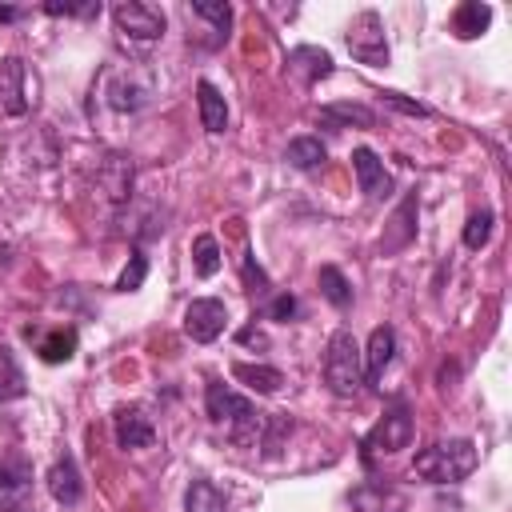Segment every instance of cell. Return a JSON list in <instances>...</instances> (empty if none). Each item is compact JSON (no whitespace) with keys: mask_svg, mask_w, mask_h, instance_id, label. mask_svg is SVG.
<instances>
[{"mask_svg":"<svg viewBox=\"0 0 512 512\" xmlns=\"http://www.w3.org/2000/svg\"><path fill=\"white\" fill-rule=\"evenodd\" d=\"M204 404H208V416H212L216 424H224V428H228V436H232L236 444H256V440H260V428L268 424V416H264V412H256L248 396L232 392V388H228V384H220V380H212V384H208Z\"/></svg>","mask_w":512,"mask_h":512,"instance_id":"obj_1","label":"cell"},{"mask_svg":"<svg viewBox=\"0 0 512 512\" xmlns=\"http://www.w3.org/2000/svg\"><path fill=\"white\" fill-rule=\"evenodd\" d=\"M476 468V444L472 440H440L416 452L412 472L432 484H456Z\"/></svg>","mask_w":512,"mask_h":512,"instance_id":"obj_2","label":"cell"},{"mask_svg":"<svg viewBox=\"0 0 512 512\" xmlns=\"http://www.w3.org/2000/svg\"><path fill=\"white\" fill-rule=\"evenodd\" d=\"M324 384L336 396H356L364 384V352L356 344V336L348 328H336L328 336V352H324Z\"/></svg>","mask_w":512,"mask_h":512,"instance_id":"obj_3","label":"cell"},{"mask_svg":"<svg viewBox=\"0 0 512 512\" xmlns=\"http://www.w3.org/2000/svg\"><path fill=\"white\" fill-rule=\"evenodd\" d=\"M112 20H116L120 40H128V44H156L164 36V12L152 8V4H140V0L116 4Z\"/></svg>","mask_w":512,"mask_h":512,"instance_id":"obj_4","label":"cell"},{"mask_svg":"<svg viewBox=\"0 0 512 512\" xmlns=\"http://www.w3.org/2000/svg\"><path fill=\"white\" fill-rule=\"evenodd\" d=\"M408 440H412V416H408V408L404 404H392L388 412H384V420L364 436V464H372V456H392V452H400V448H408Z\"/></svg>","mask_w":512,"mask_h":512,"instance_id":"obj_5","label":"cell"},{"mask_svg":"<svg viewBox=\"0 0 512 512\" xmlns=\"http://www.w3.org/2000/svg\"><path fill=\"white\" fill-rule=\"evenodd\" d=\"M348 52L360 60V64H372V68H384L388 64V44H384V24H380V12H360L352 32H348Z\"/></svg>","mask_w":512,"mask_h":512,"instance_id":"obj_6","label":"cell"},{"mask_svg":"<svg viewBox=\"0 0 512 512\" xmlns=\"http://www.w3.org/2000/svg\"><path fill=\"white\" fill-rule=\"evenodd\" d=\"M152 92H156L152 72H148V68H136V64H128L124 72H116V76L108 80V104H112L116 112H136V108H144V104L152 100Z\"/></svg>","mask_w":512,"mask_h":512,"instance_id":"obj_7","label":"cell"},{"mask_svg":"<svg viewBox=\"0 0 512 512\" xmlns=\"http://www.w3.org/2000/svg\"><path fill=\"white\" fill-rule=\"evenodd\" d=\"M224 324H228V308H224V300H216V296H200V300H192V304L184 308V332H188L196 344H212V340L224 332Z\"/></svg>","mask_w":512,"mask_h":512,"instance_id":"obj_8","label":"cell"},{"mask_svg":"<svg viewBox=\"0 0 512 512\" xmlns=\"http://www.w3.org/2000/svg\"><path fill=\"white\" fill-rule=\"evenodd\" d=\"M0 512H32V472L24 460L0 464Z\"/></svg>","mask_w":512,"mask_h":512,"instance_id":"obj_9","label":"cell"},{"mask_svg":"<svg viewBox=\"0 0 512 512\" xmlns=\"http://www.w3.org/2000/svg\"><path fill=\"white\" fill-rule=\"evenodd\" d=\"M352 172H356L360 192H364L368 200L392 196V176H388V168L380 164V156H376L372 148H356V152H352Z\"/></svg>","mask_w":512,"mask_h":512,"instance_id":"obj_10","label":"cell"},{"mask_svg":"<svg viewBox=\"0 0 512 512\" xmlns=\"http://www.w3.org/2000/svg\"><path fill=\"white\" fill-rule=\"evenodd\" d=\"M112 432H116V444L120 448H148L152 440H156V424L148 420V412L144 408H120L116 416H112Z\"/></svg>","mask_w":512,"mask_h":512,"instance_id":"obj_11","label":"cell"},{"mask_svg":"<svg viewBox=\"0 0 512 512\" xmlns=\"http://www.w3.org/2000/svg\"><path fill=\"white\" fill-rule=\"evenodd\" d=\"M0 112H4V116H24V112H28V96H24V60H20V56H4V60H0Z\"/></svg>","mask_w":512,"mask_h":512,"instance_id":"obj_12","label":"cell"},{"mask_svg":"<svg viewBox=\"0 0 512 512\" xmlns=\"http://www.w3.org/2000/svg\"><path fill=\"white\" fill-rule=\"evenodd\" d=\"M284 64H288V76H296L300 84H316V80L332 76V56H328L324 48H316V44H300V48H292Z\"/></svg>","mask_w":512,"mask_h":512,"instance_id":"obj_13","label":"cell"},{"mask_svg":"<svg viewBox=\"0 0 512 512\" xmlns=\"http://www.w3.org/2000/svg\"><path fill=\"white\" fill-rule=\"evenodd\" d=\"M48 492H52V500H56V504H64V508L80 504L84 484H80V468H76V460H72L68 452L48 468Z\"/></svg>","mask_w":512,"mask_h":512,"instance_id":"obj_14","label":"cell"},{"mask_svg":"<svg viewBox=\"0 0 512 512\" xmlns=\"http://www.w3.org/2000/svg\"><path fill=\"white\" fill-rule=\"evenodd\" d=\"M100 188H104V196L112 200V204H124V200H132V160L128 156H108L104 164H100Z\"/></svg>","mask_w":512,"mask_h":512,"instance_id":"obj_15","label":"cell"},{"mask_svg":"<svg viewBox=\"0 0 512 512\" xmlns=\"http://www.w3.org/2000/svg\"><path fill=\"white\" fill-rule=\"evenodd\" d=\"M392 352H396V332L388 328V324H380V328H372V336H368V348H364V376L376 384L380 376H384V368L392 364Z\"/></svg>","mask_w":512,"mask_h":512,"instance_id":"obj_16","label":"cell"},{"mask_svg":"<svg viewBox=\"0 0 512 512\" xmlns=\"http://www.w3.org/2000/svg\"><path fill=\"white\" fill-rule=\"evenodd\" d=\"M488 24H492V8L480 4V0H464V4L452 12V32H456L460 40H476V36H484Z\"/></svg>","mask_w":512,"mask_h":512,"instance_id":"obj_17","label":"cell"},{"mask_svg":"<svg viewBox=\"0 0 512 512\" xmlns=\"http://www.w3.org/2000/svg\"><path fill=\"white\" fill-rule=\"evenodd\" d=\"M412 220H416V196H404V200H400V208H396V216L388 220V224H392V232H384V236H380V252H400V248L416 236Z\"/></svg>","mask_w":512,"mask_h":512,"instance_id":"obj_18","label":"cell"},{"mask_svg":"<svg viewBox=\"0 0 512 512\" xmlns=\"http://www.w3.org/2000/svg\"><path fill=\"white\" fill-rule=\"evenodd\" d=\"M196 104H200V124H204L208 132H224V128H228V104H224V96L216 92V84L200 80V84H196Z\"/></svg>","mask_w":512,"mask_h":512,"instance_id":"obj_19","label":"cell"},{"mask_svg":"<svg viewBox=\"0 0 512 512\" xmlns=\"http://www.w3.org/2000/svg\"><path fill=\"white\" fill-rule=\"evenodd\" d=\"M320 124H324V128H352V124L372 128L376 116H372V108H364V104H324V108H320Z\"/></svg>","mask_w":512,"mask_h":512,"instance_id":"obj_20","label":"cell"},{"mask_svg":"<svg viewBox=\"0 0 512 512\" xmlns=\"http://www.w3.org/2000/svg\"><path fill=\"white\" fill-rule=\"evenodd\" d=\"M184 512H228V500L212 480H192L184 492Z\"/></svg>","mask_w":512,"mask_h":512,"instance_id":"obj_21","label":"cell"},{"mask_svg":"<svg viewBox=\"0 0 512 512\" xmlns=\"http://www.w3.org/2000/svg\"><path fill=\"white\" fill-rule=\"evenodd\" d=\"M232 376H236L240 384L256 388V392H264V396L280 392V384H284L280 368H268V364H232Z\"/></svg>","mask_w":512,"mask_h":512,"instance_id":"obj_22","label":"cell"},{"mask_svg":"<svg viewBox=\"0 0 512 512\" xmlns=\"http://www.w3.org/2000/svg\"><path fill=\"white\" fill-rule=\"evenodd\" d=\"M40 360L44 364H64V360H72V352H76V328H52L44 340H40Z\"/></svg>","mask_w":512,"mask_h":512,"instance_id":"obj_23","label":"cell"},{"mask_svg":"<svg viewBox=\"0 0 512 512\" xmlns=\"http://www.w3.org/2000/svg\"><path fill=\"white\" fill-rule=\"evenodd\" d=\"M288 164L292 168H300V172H308V168H320L324 164V144L316 140V136H296V140H288Z\"/></svg>","mask_w":512,"mask_h":512,"instance_id":"obj_24","label":"cell"},{"mask_svg":"<svg viewBox=\"0 0 512 512\" xmlns=\"http://www.w3.org/2000/svg\"><path fill=\"white\" fill-rule=\"evenodd\" d=\"M16 396H24V372L16 364V352L0 344V400H16Z\"/></svg>","mask_w":512,"mask_h":512,"instance_id":"obj_25","label":"cell"},{"mask_svg":"<svg viewBox=\"0 0 512 512\" xmlns=\"http://www.w3.org/2000/svg\"><path fill=\"white\" fill-rule=\"evenodd\" d=\"M320 292L328 296V304L332 308H348L352 304V284L344 280V272L340 268H332V264H324L320 268Z\"/></svg>","mask_w":512,"mask_h":512,"instance_id":"obj_26","label":"cell"},{"mask_svg":"<svg viewBox=\"0 0 512 512\" xmlns=\"http://www.w3.org/2000/svg\"><path fill=\"white\" fill-rule=\"evenodd\" d=\"M188 12H192V16H204V20L216 28V40H228V28H232V8H228V4H216V0H192Z\"/></svg>","mask_w":512,"mask_h":512,"instance_id":"obj_27","label":"cell"},{"mask_svg":"<svg viewBox=\"0 0 512 512\" xmlns=\"http://www.w3.org/2000/svg\"><path fill=\"white\" fill-rule=\"evenodd\" d=\"M192 264H196V272L208 280V276H216L220 272V244H216V236H196V244H192Z\"/></svg>","mask_w":512,"mask_h":512,"instance_id":"obj_28","label":"cell"},{"mask_svg":"<svg viewBox=\"0 0 512 512\" xmlns=\"http://www.w3.org/2000/svg\"><path fill=\"white\" fill-rule=\"evenodd\" d=\"M488 240H492V212H488V208H480V212H472V216H468V224H464V248L480 252Z\"/></svg>","mask_w":512,"mask_h":512,"instance_id":"obj_29","label":"cell"},{"mask_svg":"<svg viewBox=\"0 0 512 512\" xmlns=\"http://www.w3.org/2000/svg\"><path fill=\"white\" fill-rule=\"evenodd\" d=\"M144 276H148V256H144L140 248H132V256H128V264H124V272L116 276V292H136V288L144 284Z\"/></svg>","mask_w":512,"mask_h":512,"instance_id":"obj_30","label":"cell"},{"mask_svg":"<svg viewBox=\"0 0 512 512\" xmlns=\"http://www.w3.org/2000/svg\"><path fill=\"white\" fill-rule=\"evenodd\" d=\"M388 504H400V500H396L392 492L376 488V484H364V488L352 492V508H356V512H384Z\"/></svg>","mask_w":512,"mask_h":512,"instance_id":"obj_31","label":"cell"},{"mask_svg":"<svg viewBox=\"0 0 512 512\" xmlns=\"http://www.w3.org/2000/svg\"><path fill=\"white\" fill-rule=\"evenodd\" d=\"M44 12H48V16H96L100 4H96V0H92V4H44Z\"/></svg>","mask_w":512,"mask_h":512,"instance_id":"obj_32","label":"cell"},{"mask_svg":"<svg viewBox=\"0 0 512 512\" xmlns=\"http://www.w3.org/2000/svg\"><path fill=\"white\" fill-rule=\"evenodd\" d=\"M292 316H296V296L280 292V296L268 304V320H280V324H284V320H292Z\"/></svg>","mask_w":512,"mask_h":512,"instance_id":"obj_33","label":"cell"},{"mask_svg":"<svg viewBox=\"0 0 512 512\" xmlns=\"http://www.w3.org/2000/svg\"><path fill=\"white\" fill-rule=\"evenodd\" d=\"M380 96H384V104H392V108H400V112H408V116H428V108H424V104L404 100L400 92H380Z\"/></svg>","mask_w":512,"mask_h":512,"instance_id":"obj_34","label":"cell"},{"mask_svg":"<svg viewBox=\"0 0 512 512\" xmlns=\"http://www.w3.org/2000/svg\"><path fill=\"white\" fill-rule=\"evenodd\" d=\"M244 284H248V292H264V288H268V276H264L252 260H244Z\"/></svg>","mask_w":512,"mask_h":512,"instance_id":"obj_35","label":"cell"},{"mask_svg":"<svg viewBox=\"0 0 512 512\" xmlns=\"http://www.w3.org/2000/svg\"><path fill=\"white\" fill-rule=\"evenodd\" d=\"M20 16H24L20 8H0V20H20Z\"/></svg>","mask_w":512,"mask_h":512,"instance_id":"obj_36","label":"cell"}]
</instances>
